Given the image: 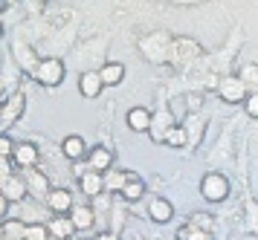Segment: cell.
I'll return each mask as SVG.
<instances>
[{
  "instance_id": "2",
  "label": "cell",
  "mask_w": 258,
  "mask_h": 240,
  "mask_svg": "<svg viewBox=\"0 0 258 240\" xmlns=\"http://www.w3.org/2000/svg\"><path fill=\"white\" fill-rule=\"evenodd\" d=\"M64 75H67V67H64V61L55 58V55L41 58L35 72H32V78H35L41 87H58L61 81H64Z\"/></svg>"
},
{
  "instance_id": "21",
  "label": "cell",
  "mask_w": 258,
  "mask_h": 240,
  "mask_svg": "<svg viewBox=\"0 0 258 240\" xmlns=\"http://www.w3.org/2000/svg\"><path fill=\"white\" fill-rule=\"evenodd\" d=\"M183 127H186V136H188V148H198L200 139H203V130H206V122H200V116L191 113L183 122Z\"/></svg>"
},
{
  "instance_id": "22",
  "label": "cell",
  "mask_w": 258,
  "mask_h": 240,
  "mask_svg": "<svg viewBox=\"0 0 258 240\" xmlns=\"http://www.w3.org/2000/svg\"><path fill=\"white\" fill-rule=\"evenodd\" d=\"M99 75L105 81V87H116V84H122V78H125V67H122L119 61H107L105 67L99 69Z\"/></svg>"
},
{
  "instance_id": "25",
  "label": "cell",
  "mask_w": 258,
  "mask_h": 240,
  "mask_svg": "<svg viewBox=\"0 0 258 240\" xmlns=\"http://www.w3.org/2000/svg\"><path fill=\"white\" fill-rule=\"evenodd\" d=\"M244 211H246V217H244L246 231L258 237V200H255V197H249V194H246V200H244Z\"/></svg>"
},
{
  "instance_id": "38",
  "label": "cell",
  "mask_w": 258,
  "mask_h": 240,
  "mask_svg": "<svg viewBox=\"0 0 258 240\" xmlns=\"http://www.w3.org/2000/svg\"><path fill=\"white\" fill-rule=\"evenodd\" d=\"M6 237V234H3V220H0V240Z\"/></svg>"
},
{
  "instance_id": "37",
  "label": "cell",
  "mask_w": 258,
  "mask_h": 240,
  "mask_svg": "<svg viewBox=\"0 0 258 240\" xmlns=\"http://www.w3.org/2000/svg\"><path fill=\"white\" fill-rule=\"evenodd\" d=\"M174 3H200V0H174Z\"/></svg>"
},
{
  "instance_id": "19",
  "label": "cell",
  "mask_w": 258,
  "mask_h": 240,
  "mask_svg": "<svg viewBox=\"0 0 258 240\" xmlns=\"http://www.w3.org/2000/svg\"><path fill=\"white\" fill-rule=\"evenodd\" d=\"M131 171H122V168H107L105 171V191L107 194H119L125 183H128Z\"/></svg>"
},
{
  "instance_id": "1",
  "label": "cell",
  "mask_w": 258,
  "mask_h": 240,
  "mask_svg": "<svg viewBox=\"0 0 258 240\" xmlns=\"http://www.w3.org/2000/svg\"><path fill=\"white\" fill-rule=\"evenodd\" d=\"M171 35L165 32H151L148 38H142L140 41V49L142 55L148 58V61H154V64H165V61H171Z\"/></svg>"
},
{
  "instance_id": "41",
  "label": "cell",
  "mask_w": 258,
  "mask_h": 240,
  "mask_svg": "<svg viewBox=\"0 0 258 240\" xmlns=\"http://www.w3.org/2000/svg\"><path fill=\"white\" fill-rule=\"evenodd\" d=\"M84 240H96V237H84Z\"/></svg>"
},
{
  "instance_id": "32",
  "label": "cell",
  "mask_w": 258,
  "mask_h": 240,
  "mask_svg": "<svg viewBox=\"0 0 258 240\" xmlns=\"http://www.w3.org/2000/svg\"><path fill=\"white\" fill-rule=\"evenodd\" d=\"M15 168H18V165H15L12 156H0V185L6 183L9 177H15Z\"/></svg>"
},
{
  "instance_id": "16",
  "label": "cell",
  "mask_w": 258,
  "mask_h": 240,
  "mask_svg": "<svg viewBox=\"0 0 258 240\" xmlns=\"http://www.w3.org/2000/svg\"><path fill=\"white\" fill-rule=\"evenodd\" d=\"M79 188L84 191V197H99L105 191V174L102 171H87L84 177H79Z\"/></svg>"
},
{
  "instance_id": "42",
  "label": "cell",
  "mask_w": 258,
  "mask_h": 240,
  "mask_svg": "<svg viewBox=\"0 0 258 240\" xmlns=\"http://www.w3.org/2000/svg\"><path fill=\"white\" fill-rule=\"evenodd\" d=\"M140 240H145V237H140Z\"/></svg>"
},
{
  "instance_id": "10",
  "label": "cell",
  "mask_w": 258,
  "mask_h": 240,
  "mask_svg": "<svg viewBox=\"0 0 258 240\" xmlns=\"http://www.w3.org/2000/svg\"><path fill=\"white\" fill-rule=\"evenodd\" d=\"M47 229L52 234V240H73L76 231H79L70 214H52V220L47 223Z\"/></svg>"
},
{
  "instance_id": "9",
  "label": "cell",
  "mask_w": 258,
  "mask_h": 240,
  "mask_svg": "<svg viewBox=\"0 0 258 240\" xmlns=\"http://www.w3.org/2000/svg\"><path fill=\"white\" fill-rule=\"evenodd\" d=\"M18 171H26V168H35L38 159H41V150L32 145V142H18L15 145V153H12Z\"/></svg>"
},
{
  "instance_id": "8",
  "label": "cell",
  "mask_w": 258,
  "mask_h": 240,
  "mask_svg": "<svg viewBox=\"0 0 258 240\" xmlns=\"http://www.w3.org/2000/svg\"><path fill=\"white\" fill-rule=\"evenodd\" d=\"M200 52H203L200 44L191 38H174L171 41V61H177V64H188V61L200 58Z\"/></svg>"
},
{
  "instance_id": "20",
  "label": "cell",
  "mask_w": 258,
  "mask_h": 240,
  "mask_svg": "<svg viewBox=\"0 0 258 240\" xmlns=\"http://www.w3.org/2000/svg\"><path fill=\"white\" fill-rule=\"evenodd\" d=\"M119 197H122L125 203H137V200H142V197H145V183H142L137 174H131L128 183H125V188L119 191Z\"/></svg>"
},
{
  "instance_id": "28",
  "label": "cell",
  "mask_w": 258,
  "mask_h": 240,
  "mask_svg": "<svg viewBox=\"0 0 258 240\" xmlns=\"http://www.w3.org/2000/svg\"><path fill=\"white\" fill-rule=\"evenodd\" d=\"M238 75H241V81L246 84V90H249V93H258V67H255V64H244Z\"/></svg>"
},
{
  "instance_id": "5",
  "label": "cell",
  "mask_w": 258,
  "mask_h": 240,
  "mask_svg": "<svg viewBox=\"0 0 258 240\" xmlns=\"http://www.w3.org/2000/svg\"><path fill=\"white\" fill-rule=\"evenodd\" d=\"M21 177H24L29 197H35V200H47V194L52 191V185H49L47 174H41L38 168H26V171H21Z\"/></svg>"
},
{
  "instance_id": "12",
  "label": "cell",
  "mask_w": 258,
  "mask_h": 240,
  "mask_svg": "<svg viewBox=\"0 0 258 240\" xmlns=\"http://www.w3.org/2000/svg\"><path fill=\"white\" fill-rule=\"evenodd\" d=\"M87 165H90V171H102V174H105L107 168H113V148H107V145H93L90 153H87Z\"/></svg>"
},
{
  "instance_id": "7",
  "label": "cell",
  "mask_w": 258,
  "mask_h": 240,
  "mask_svg": "<svg viewBox=\"0 0 258 240\" xmlns=\"http://www.w3.org/2000/svg\"><path fill=\"white\" fill-rule=\"evenodd\" d=\"M24 107H26V96H24V93H21V90L9 93V96L3 99V122H0V127L15 125V122L24 116Z\"/></svg>"
},
{
  "instance_id": "33",
  "label": "cell",
  "mask_w": 258,
  "mask_h": 240,
  "mask_svg": "<svg viewBox=\"0 0 258 240\" xmlns=\"http://www.w3.org/2000/svg\"><path fill=\"white\" fill-rule=\"evenodd\" d=\"M244 110H246V116H249V119H258V93H249V96H246Z\"/></svg>"
},
{
  "instance_id": "17",
  "label": "cell",
  "mask_w": 258,
  "mask_h": 240,
  "mask_svg": "<svg viewBox=\"0 0 258 240\" xmlns=\"http://www.w3.org/2000/svg\"><path fill=\"white\" fill-rule=\"evenodd\" d=\"M148 217L154 223H168V220L174 217V206L165 200V197H151V203H148Z\"/></svg>"
},
{
  "instance_id": "35",
  "label": "cell",
  "mask_w": 258,
  "mask_h": 240,
  "mask_svg": "<svg viewBox=\"0 0 258 240\" xmlns=\"http://www.w3.org/2000/svg\"><path fill=\"white\" fill-rule=\"evenodd\" d=\"M6 214H9V200H6L3 191H0V220H6Z\"/></svg>"
},
{
  "instance_id": "15",
  "label": "cell",
  "mask_w": 258,
  "mask_h": 240,
  "mask_svg": "<svg viewBox=\"0 0 258 240\" xmlns=\"http://www.w3.org/2000/svg\"><path fill=\"white\" fill-rule=\"evenodd\" d=\"M0 191L6 194V200H9V203H24L26 197H29V191H26V183H24V177H18V174H15V177H9L6 183L0 185Z\"/></svg>"
},
{
  "instance_id": "18",
  "label": "cell",
  "mask_w": 258,
  "mask_h": 240,
  "mask_svg": "<svg viewBox=\"0 0 258 240\" xmlns=\"http://www.w3.org/2000/svg\"><path fill=\"white\" fill-rule=\"evenodd\" d=\"M151 110H145V107H131L128 110V127L134 133H148V127H151Z\"/></svg>"
},
{
  "instance_id": "29",
  "label": "cell",
  "mask_w": 258,
  "mask_h": 240,
  "mask_svg": "<svg viewBox=\"0 0 258 240\" xmlns=\"http://www.w3.org/2000/svg\"><path fill=\"white\" fill-rule=\"evenodd\" d=\"M165 145H168V148H183V145H188L186 127H183V125L171 127V130H168V136H165Z\"/></svg>"
},
{
  "instance_id": "11",
  "label": "cell",
  "mask_w": 258,
  "mask_h": 240,
  "mask_svg": "<svg viewBox=\"0 0 258 240\" xmlns=\"http://www.w3.org/2000/svg\"><path fill=\"white\" fill-rule=\"evenodd\" d=\"M102 90H105V81H102V75H99V72H93V69H84L82 75H79V93H82L84 99H99V96H102Z\"/></svg>"
},
{
  "instance_id": "30",
  "label": "cell",
  "mask_w": 258,
  "mask_h": 240,
  "mask_svg": "<svg viewBox=\"0 0 258 240\" xmlns=\"http://www.w3.org/2000/svg\"><path fill=\"white\" fill-rule=\"evenodd\" d=\"M49 229L44 223H26V240H49Z\"/></svg>"
},
{
  "instance_id": "36",
  "label": "cell",
  "mask_w": 258,
  "mask_h": 240,
  "mask_svg": "<svg viewBox=\"0 0 258 240\" xmlns=\"http://www.w3.org/2000/svg\"><path fill=\"white\" fill-rule=\"evenodd\" d=\"M96 240H119V234H116V231H102Z\"/></svg>"
},
{
  "instance_id": "39",
  "label": "cell",
  "mask_w": 258,
  "mask_h": 240,
  "mask_svg": "<svg viewBox=\"0 0 258 240\" xmlns=\"http://www.w3.org/2000/svg\"><path fill=\"white\" fill-rule=\"evenodd\" d=\"M0 122H3V102H0Z\"/></svg>"
},
{
  "instance_id": "40",
  "label": "cell",
  "mask_w": 258,
  "mask_h": 240,
  "mask_svg": "<svg viewBox=\"0 0 258 240\" xmlns=\"http://www.w3.org/2000/svg\"><path fill=\"white\" fill-rule=\"evenodd\" d=\"M0 3H15V0H0Z\"/></svg>"
},
{
  "instance_id": "27",
  "label": "cell",
  "mask_w": 258,
  "mask_h": 240,
  "mask_svg": "<svg viewBox=\"0 0 258 240\" xmlns=\"http://www.w3.org/2000/svg\"><path fill=\"white\" fill-rule=\"evenodd\" d=\"M174 237H177V240H215V237H212V231L198 229V226H191V223H186L183 229H177Z\"/></svg>"
},
{
  "instance_id": "3",
  "label": "cell",
  "mask_w": 258,
  "mask_h": 240,
  "mask_svg": "<svg viewBox=\"0 0 258 240\" xmlns=\"http://www.w3.org/2000/svg\"><path fill=\"white\" fill-rule=\"evenodd\" d=\"M229 191H232V185L226 180V174H221V171L203 174V180H200V194H203V200H209V203H223V200L229 197Z\"/></svg>"
},
{
  "instance_id": "34",
  "label": "cell",
  "mask_w": 258,
  "mask_h": 240,
  "mask_svg": "<svg viewBox=\"0 0 258 240\" xmlns=\"http://www.w3.org/2000/svg\"><path fill=\"white\" fill-rule=\"evenodd\" d=\"M15 145H18V142H12V136L0 133V156H12V153H15Z\"/></svg>"
},
{
  "instance_id": "14",
  "label": "cell",
  "mask_w": 258,
  "mask_h": 240,
  "mask_svg": "<svg viewBox=\"0 0 258 240\" xmlns=\"http://www.w3.org/2000/svg\"><path fill=\"white\" fill-rule=\"evenodd\" d=\"M61 153L67 156V159H73V162H82L90 150H87V142H84L82 136H64V142H61Z\"/></svg>"
},
{
  "instance_id": "26",
  "label": "cell",
  "mask_w": 258,
  "mask_h": 240,
  "mask_svg": "<svg viewBox=\"0 0 258 240\" xmlns=\"http://www.w3.org/2000/svg\"><path fill=\"white\" fill-rule=\"evenodd\" d=\"M15 58H21V67H24L26 72H35L38 61H41V58L32 55V49H29V46H26V44H18V41H15Z\"/></svg>"
},
{
  "instance_id": "13",
  "label": "cell",
  "mask_w": 258,
  "mask_h": 240,
  "mask_svg": "<svg viewBox=\"0 0 258 240\" xmlns=\"http://www.w3.org/2000/svg\"><path fill=\"white\" fill-rule=\"evenodd\" d=\"M44 203H47V208L52 214H70V208L76 206V203H73V194L67 188H52Z\"/></svg>"
},
{
  "instance_id": "4",
  "label": "cell",
  "mask_w": 258,
  "mask_h": 240,
  "mask_svg": "<svg viewBox=\"0 0 258 240\" xmlns=\"http://www.w3.org/2000/svg\"><path fill=\"white\" fill-rule=\"evenodd\" d=\"M218 96L226 104H241V102H246L249 90H246V84L241 81V75H223L218 81Z\"/></svg>"
},
{
  "instance_id": "24",
  "label": "cell",
  "mask_w": 258,
  "mask_h": 240,
  "mask_svg": "<svg viewBox=\"0 0 258 240\" xmlns=\"http://www.w3.org/2000/svg\"><path fill=\"white\" fill-rule=\"evenodd\" d=\"M3 240H26V223L18 217H6L3 220Z\"/></svg>"
},
{
  "instance_id": "23",
  "label": "cell",
  "mask_w": 258,
  "mask_h": 240,
  "mask_svg": "<svg viewBox=\"0 0 258 240\" xmlns=\"http://www.w3.org/2000/svg\"><path fill=\"white\" fill-rule=\"evenodd\" d=\"M93 206H73L70 208V217H73V223H76V229L79 231H87L90 226H93Z\"/></svg>"
},
{
  "instance_id": "6",
  "label": "cell",
  "mask_w": 258,
  "mask_h": 240,
  "mask_svg": "<svg viewBox=\"0 0 258 240\" xmlns=\"http://www.w3.org/2000/svg\"><path fill=\"white\" fill-rule=\"evenodd\" d=\"M174 113L168 110V107H160L157 113L151 116V127H148V136L154 139V142H163L165 145V136H168V130L174 127Z\"/></svg>"
},
{
  "instance_id": "31",
  "label": "cell",
  "mask_w": 258,
  "mask_h": 240,
  "mask_svg": "<svg viewBox=\"0 0 258 240\" xmlns=\"http://www.w3.org/2000/svg\"><path fill=\"white\" fill-rule=\"evenodd\" d=\"M188 223H191V226H198V229H206V231H212V226H215L212 214H206V211H198V214H191V217H188Z\"/></svg>"
}]
</instances>
